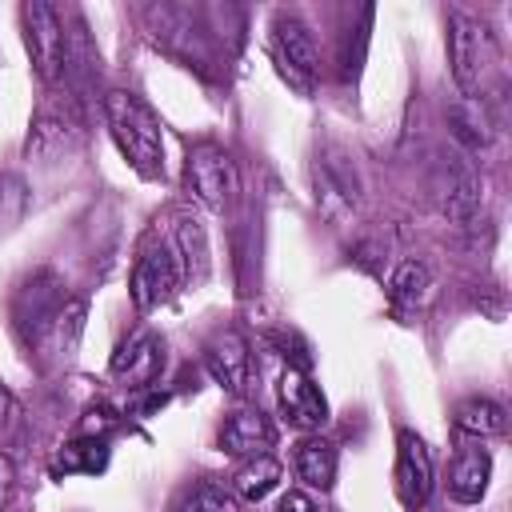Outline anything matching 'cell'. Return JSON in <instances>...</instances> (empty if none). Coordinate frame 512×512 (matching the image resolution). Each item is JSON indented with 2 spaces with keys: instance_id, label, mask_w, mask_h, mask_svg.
I'll list each match as a JSON object with an SVG mask.
<instances>
[{
  "instance_id": "1",
  "label": "cell",
  "mask_w": 512,
  "mask_h": 512,
  "mask_svg": "<svg viewBox=\"0 0 512 512\" xmlns=\"http://www.w3.org/2000/svg\"><path fill=\"white\" fill-rule=\"evenodd\" d=\"M104 120H108V128H112L116 148L128 156V164H132L140 176H148V180L164 176V136H160V120L152 116V108H148L140 96L120 92V88L108 92V96H104Z\"/></svg>"
},
{
  "instance_id": "2",
  "label": "cell",
  "mask_w": 512,
  "mask_h": 512,
  "mask_svg": "<svg viewBox=\"0 0 512 512\" xmlns=\"http://www.w3.org/2000/svg\"><path fill=\"white\" fill-rule=\"evenodd\" d=\"M20 20H24V48L32 56L36 76L56 88L68 76V32L60 12L44 0H32L20 8Z\"/></svg>"
},
{
  "instance_id": "3",
  "label": "cell",
  "mask_w": 512,
  "mask_h": 512,
  "mask_svg": "<svg viewBox=\"0 0 512 512\" xmlns=\"http://www.w3.org/2000/svg\"><path fill=\"white\" fill-rule=\"evenodd\" d=\"M76 144H80V108H76V96H68V92L44 96V104L32 116L24 156L28 160H40V164H52V160L68 156Z\"/></svg>"
},
{
  "instance_id": "4",
  "label": "cell",
  "mask_w": 512,
  "mask_h": 512,
  "mask_svg": "<svg viewBox=\"0 0 512 512\" xmlns=\"http://www.w3.org/2000/svg\"><path fill=\"white\" fill-rule=\"evenodd\" d=\"M184 188L196 204L212 208V212H224L236 196V168L228 160V152L220 144H196L188 148V160H184Z\"/></svg>"
},
{
  "instance_id": "5",
  "label": "cell",
  "mask_w": 512,
  "mask_h": 512,
  "mask_svg": "<svg viewBox=\"0 0 512 512\" xmlns=\"http://www.w3.org/2000/svg\"><path fill=\"white\" fill-rule=\"evenodd\" d=\"M184 284V272H180V260L172 252V244H148L132 268V280H128V292H132V304L140 312H156L160 304H168L176 296V288Z\"/></svg>"
},
{
  "instance_id": "6",
  "label": "cell",
  "mask_w": 512,
  "mask_h": 512,
  "mask_svg": "<svg viewBox=\"0 0 512 512\" xmlns=\"http://www.w3.org/2000/svg\"><path fill=\"white\" fill-rule=\"evenodd\" d=\"M448 28H452V32H448L452 76H456V84L472 96V92L480 88L488 64H492V32H488L484 20H476V16H468V12H452Z\"/></svg>"
},
{
  "instance_id": "7",
  "label": "cell",
  "mask_w": 512,
  "mask_h": 512,
  "mask_svg": "<svg viewBox=\"0 0 512 512\" xmlns=\"http://www.w3.org/2000/svg\"><path fill=\"white\" fill-rule=\"evenodd\" d=\"M64 300L68 296H64V288H60V280L52 272H40L20 288V296H16V328L24 332L28 344H36V340H44L52 332V320H56Z\"/></svg>"
},
{
  "instance_id": "8",
  "label": "cell",
  "mask_w": 512,
  "mask_h": 512,
  "mask_svg": "<svg viewBox=\"0 0 512 512\" xmlns=\"http://www.w3.org/2000/svg\"><path fill=\"white\" fill-rule=\"evenodd\" d=\"M396 496L404 508H420L432 496V452L412 428L396 436Z\"/></svg>"
},
{
  "instance_id": "9",
  "label": "cell",
  "mask_w": 512,
  "mask_h": 512,
  "mask_svg": "<svg viewBox=\"0 0 512 512\" xmlns=\"http://www.w3.org/2000/svg\"><path fill=\"white\" fill-rule=\"evenodd\" d=\"M204 360H208V372L216 376L220 388H228L232 396L248 392V384H252V352H248V340L236 328L216 332L208 340V348H204Z\"/></svg>"
},
{
  "instance_id": "10",
  "label": "cell",
  "mask_w": 512,
  "mask_h": 512,
  "mask_svg": "<svg viewBox=\"0 0 512 512\" xmlns=\"http://www.w3.org/2000/svg\"><path fill=\"white\" fill-rule=\"evenodd\" d=\"M276 400H280V412H284V420H288L292 428L312 432V428H324V420H328V404H324L320 388L308 380L304 368H292V364H288V368L280 372Z\"/></svg>"
},
{
  "instance_id": "11",
  "label": "cell",
  "mask_w": 512,
  "mask_h": 512,
  "mask_svg": "<svg viewBox=\"0 0 512 512\" xmlns=\"http://www.w3.org/2000/svg\"><path fill=\"white\" fill-rule=\"evenodd\" d=\"M436 196H440V212L456 224L472 220L476 204H480V184H476V172L464 156H452L440 164V184H436Z\"/></svg>"
},
{
  "instance_id": "12",
  "label": "cell",
  "mask_w": 512,
  "mask_h": 512,
  "mask_svg": "<svg viewBox=\"0 0 512 512\" xmlns=\"http://www.w3.org/2000/svg\"><path fill=\"white\" fill-rule=\"evenodd\" d=\"M164 368V352H160V340L152 332H136L120 344V352L112 356V376H120L128 388H148L156 384Z\"/></svg>"
},
{
  "instance_id": "13",
  "label": "cell",
  "mask_w": 512,
  "mask_h": 512,
  "mask_svg": "<svg viewBox=\"0 0 512 512\" xmlns=\"http://www.w3.org/2000/svg\"><path fill=\"white\" fill-rule=\"evenodd\" d=\"M276 48H280V64L288 76H296L300 84L316 76L320 68V52H316V36L304 20L296 16H276Z\"/></svg>"
},
{
  "instance_id": "14",
  "label": "cell",
  "mask_w": 512,
  "mask_h": 512,
  "mask_svg": "<svg viewBox=\"0 0 512 512\" xmlns=\"http://www.w3.org/2000/svg\"><path fill=\"white\" fill-rule=\"evenodd\" d=\"M272 420L260 408H236L220 428V452L228 456H264L272 448Z\"/></svg>"
},
{
  "instance_id": "15",
  "label": "cell",
  "mask_w": 512,
  "mask_h": 512,
  "mask_svg": "<svg viewBox=\"0 0 512 512\" xmlns=\"http://www.w3.org/2000/svg\"><path fill=\"white\" fill-rule=\"evenodd\" d=\"M172 252L180 260V272H184L188 284H200L208 276V232H204L200 216H192V212H180L176 216Z\"/></svg>"
},
{
  "instance_id": "16",
  "label": "cell",
  "mask_w": 512,
  "mask_h": 512,
  "mask_svg": "<svg viewBox=\"0 0 512 512\" xmlns=\"http://www.w3.org/2000/svg\"><path fill=\"white\" fill-rule=\"evenodd\" d=\"M488 476H492V456H488V448H464L460 456H456V464H452V472H448V492H452V500H460V504H476L484 492H488Z\"/></svg>"
},
{
  "instance_id": "17",
  "label": "cell",
  "mask_w": 512,
  "mask_h": 512,
  "mask_svg": "<svg viewBox=\"0 0 512 512\" xmlns=\"http://www.w3.org/2000/svg\"><path fill=\"white\" fill-rule=\"evenodd\" d=\"M292 468L296 476L316 488V492H328L332 480H336V444L324 440V436H308L296 444V456H292Z\"/></svg>"
},
{
  "instance_id": "18",
  "label": "cell",
  "mask_w": 512,
  "mask_h": 512,
  "mask_svg": "<svg viewBox=\"0 0 512 512\" xmlns=\"http://www.w3.org/2000/svg\"><path fill=\"white\" fill-rule=\"evenodd\" d=\"M448 120H452V136H456V140H460L468 152L488 148V140H492V124H488L484 104H480L476 96L456 100V104L448 108Z\"/></svg>"
},
{
  "instance_id": "19",
  "label": "cell",
  "mask_w": 512,
  "mask_h": 512,
  "mask_svg": "<svg viewBox=\"0 0 512 512\" xmlns=\"http://www.w3.org/2000/svg\"><path fill=\"white\" fill-rule=\"evenodd\" d=\"M456 428H460L464 436L488 440V436H504L508 416H504V408H500L496 400H488V396H472V400H464V404L456 408Z\"/></svg>"
},
{
  "instance_id": "20",
  "label": "cell",
  "mask_w": 512,
  "mask_h": 512,
  "mask_svg": "<svg viewBox=\"0 0 512 512\" xmlns=\"http://www.w3.org/2000/svg\"><path fill=\"white\" fill-rule=\"evenodd\" d=\"M276 480H280V460L264 452V456H252V460H244V464L236 468L232 488H236V496H244V500H264V496L276 488Z\"/></svg>"
},
{
  "instance_id": "21",
  "label": "cell",
  "mask_w": 512,
  "mask_h": 512,
  "mask_svg": "<svg viewBox=\"0 0 512 512\" xmlns=\"http://www.w3.org/2000/svg\"><path fill=\"white\" fill-rule=\"evenodd\" d=\"M84 320H88V304H84L80 296H68V300L60 304L56 320H52V332H48L60 356H72V352H76L80 332H84Z\"/></svg>"
},
{
  "instance_id": "22",
  "label": "cell",
  "mask_w": 512,
  "mask_h": 512,
  "mask_svg": "<svg viewBox=\"0 0 512 512\" xmlns=\"http://www.w3.org/2000/svg\"><path fill=\"white\" fill-rule=\"evenodd\" d=\"M104 464H108V448H104V440H92V436H80L56 452V472H92L96 476V472H104Z\"/></svg>"
},
{
  "instance_id": "23",
  "label": "cell",
  "mask_w": 512,
  "mask_h": 512,
  "mask_svg": "<svg viewBox=\"0 0 512 512\" xmlns=\"http://www.w3.org/2000/svg\"><path fill=\"white\" fill-rule=\"evenodd\" d=\"M388 288H392V300H396V304H420V300L428 296V288H432V272H428V264H420V260H404V264L392 272Z\"/></svg>"
},
{
  "instance_id": "24",
  "label": "cell",
  "mask_w": 512,
  "mask_h": 512,
  "mask_svg": "<svg viewBox=\"0 0 512 512\" xmlns=\"http://www.w3.org/2000/svg\"><path fill=\"white\" fill-rule=\"evenodd\" d=\"M172 512H236V496L220 484H192L176 496Z\"/></svg>"
},
{
  "instance_id": "25",
  "label": "cell",
  "mask_w": 512,
  "mask_h": 512,
  "mask_svg": "<svg viewBox=\"0 0 512 512\" xmlns=\"http://www.w3.org/2000/svg\"><path fill=\"white\" fill-rule=\"evenodd\" d=\"M24 204H28V188H24V180L12 176V172H0V232H8L12 224H20Z\"/></svg>"
},
{
  "instance_id": "26",
  "label": "cell",
  "mask_w": 512,
  "mask_h": 512,
  "mask_svg": "<svg viewBox=\"0 0 512 512\" xmlns=\"http://www.w3.org/2000/svg\"><path fill=\"white\" fill-rule=\"evenodd\" d=\"M16 432H20V404H16V396L0 384V448H4Z\"/></svg>"
},
{
  "instance_id": "27",
  "label": "cell",
  "mask_w": 512,
  "mask_h": 512,
  "mask_svg": "<svg viewBox=\"0 0 512 512\" xmlns=\"http://www.w3.org/2000/svg\"><path fill=\"white\" fill-rule=\"evenodd\" d=\"M116 428V416L108 412V408H92L88 416H84V424H80V436H92V440H104L108 432Z\"/></svg>"
},
{
  "instance_id": "28",
  "label": "cell",
  "mask_w": 512,
  "mask_h": 512,
  "mask_svg": "<svg viewBox=\"0 0 512 512\" xmlns=\"http://www.w3.org/2000/svg\"><path fill=\"white\" fill-rule=\"evenodd\" d=\"M280 512H316V504H312L308 492H284L280 496Z\"/></svg>"
},
{
  "instance_id": "29",
  "label": "cell",
  "mask_w": 512,
  "mask_h": 512,
  "mask_svg": "<svg viewBox=\"0 0 512 512\" xmlns=\"http://www.w3.org/2000/svg\"><path fill=\"white\" fill-rule=\"evenodd\" d=\"M0 492H4V460H0Z\"/></svg>"
}]
</instances>
